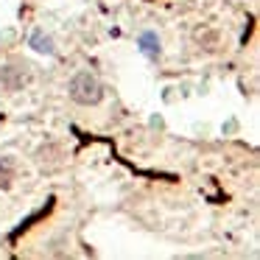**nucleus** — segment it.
I'll use <instances>...</instances> for the list:
<instances>
[{"instance_id":"obj_1","label":"nucleus","mask_w":260,"mask_h":260,"mask_svg":"<svg viewBox=\"0 0 260 260\" xmlns=\"http://www.w3.org/2000/svg\"><path fill=\"white\" fill-rule=\"evenodd\" d=\"M68 90H70V98H73L76 104H81V107H92V104H98L104 95L98 79L92 73H87V70H81V73H76L73 79H70Z\"/></svg>"},{"instance_id":"obj_2","label":"nucleus","mask_w":260,"mask_h":260,"mask_svg":"<svg viewBox=\"0 0 260 260\" xmlns=\"http://www.w3.org/2000/svg\"><path fill=\"white\" fill-rule=\"evenodd\" d=\"M28 79H31V73L25 64H9L0 73V84L6 87V90H20L23 84H28Z\"/></svg>"},{"instance_id":"obj_3","label":"nucleus","mask_w":260,"mask_h":260,"mask_svg":"<svg viewBox=\"0 0 260 260\" xmlns=\"http://www.w3.org/2000/svg\"><path fill=\"white\" fill-rule=\"evenodd\" d=\"M140 51L146 53L148 59H157L159 56V40L154 31H146V34L140 37Z\"/></svg>"},{"instance_id":"obj_4","label":"nucleus","mask_w":260,"mask_h":260,"mask_svg":"<svg viewBox=\"0 0 260 260\" xmlns=\"http://www.w3.org/2000/svg\"><path fill=\"white\" fill-rule=\"evenodd\" d=\"M14 159L12 157H0V187H9L14 179Z\"/></svg>"},{"instance_id":"obj_5","label":"nucleus","mask_w":260,"mask_h":260,"mask_svg":"<svg viewBox=\"0 0 260 260\" xmlns=\"http://www.w3.org/2000/svg\"><path fill=\"white\" fill-rule=\"evenodd\" d=\"M31 45H34V51H40V53H53L51 37H42L40 31H37V34H34V40H31Z\"/></svg>"}]
</instances>
